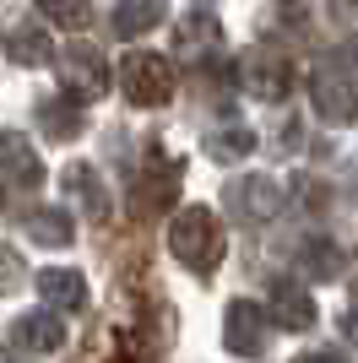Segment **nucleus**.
I'll use <instances>...</instances> for the list:
<instances>
[{
	"mask_svg": "<svg viewBox=\"0 0 358 363\" xmlns=\"http://www.w3.org/2000/svg\"><path fill=\"white\" fill-rule=\"evenodd\" d=\"M168 250H174V260L190 266L195 277H212L217 260H223V223H217L207 206H179L174 223H168Z\"/></svg>",
	"mask_w": 358,
	"mask_h": 363,
	"instance_id": "obj_1",
	"label": "nucleus"
},
{
	"mask_svg": "<svg viewBox=\"0 0 358 363\" xmlns=\"http://www.w3.org/2000/svg\"><path fill=\"white\" fill-rule=\"evenodd\" d=\"M310 92H315V114H320L326 125H353V114H358L353 55H347V49L326 55V60L315 65V76H310Z\"/></svg>",
	"mask_w": 358,
	"mask_h": 363,
	"instance_id": "obj_2",
	"label": "nucleus"
},
{
	"mask_svg": "<svg viewBox=\"0 0 358 363\" xmlns=\"http://www.w3.org/2000/svg\"><path fill=\"white\" fill-rule=\"evenodd\" d=\"M174 65L163 60V55H152V49H131L125 60H119V87H125V98H131L136 108H163L168 98H174Z\"/></svg>",
	"mask_w": 358,
	"mask_h": 363,
	"instance_id": "obj_3",
	"label": "nucleus"
},
{
	"mask_svg": "<svg viewBox=\"0 0 358 363\" xmlns=\"http://www.w3.org/2000/svg\"><path fill=\"white\" fill-rule=\"evenodd\" d=\"M234 76H239V87L250 92V98H261V104H283L288 92H293V60L277 55V49H266V44L244 49L234 60Z\"/></svg>",
	"mask_w": 358,
	"mask_h": 363,
	"instance_id": "obj_4",
	"label": "nucleus"
},
{
	"mask_svg": "<svg viewBox=\"0 0 358 363\" xmlns=\"http://www.w3.org/2000/svg\"><path fill=\"white\" fill-rule=\"evenodd\" d=\"M179 179H185V163L168 157V152H152L147 168L136 174V212H141V217H158L168 201H179Z\"/></svg>",
	"mask_w": 358,
	"mask_h": 363,
	"instance_id": "obj_5",
	"label": "nucleus"
},
{
	"mask_svg": "<svg viewBox=\"0 0 358 363\" xmlns=\"http://www.w3.org/2000/svg\"><path fill=\"white\" fill-rule=\"evenodd\" d=\"M60 82L71 87V98H104V92H109L104 49H92V44H65V49H60Z\"/></svg>",
	"mask_w": 358,
	"mask_h": 363,
	"instance_id": "obj_6",
	"label": "nucleus"
},
{
	"mask_svg": "<svg viewBox=\"0 0 358 363\" xmlns=\"http://www.w3.org/2000/svg\"><path fill=\"white\" fill-rule=\"evenodd\" d=\"M38 184H44V163H38L33 141L16 136V130H0V196L38 190Z\"/></svg>",
	"mask_w": 358,
	"mask_h": 363,
	"instance_id": "obj_7",
	"label": "nucleus"
},
{
	"mask_svg": "<svg viewBox=\"0 0 358 363\" xmlns=\"http://www.w3.org/2000/svg\"><path fill=\"white\" fill-rule=\"evenodd\" d=\"M266 331H271V320H266L261 303H250V298H234V303H228V315H223L228 352H239V358H261V352H266Z\"/></svg>",
	"mask_w": 358,
	"mask_h": 363,
	"instance_id": "obj_8",
	"label": "nucleus"
},
{
	"mask_svg": "<svg viewBox=\"0 0 358 363\" xmlns=\"http://www.w3.org/2000/svg\"><path fill=\"white\" fill-rule=\"evenodd\" d=\"M228 212L239 223H271V217L283 212V190L266 174H244V179L228 184Z\"/></svg>",
	"mask_w": 358,
	"mask_h": 363,
	"instance_id": "obj_9",
	"label": "nucleus"
},
{
	"mask_svg": "<svg viewBox=\"0 0 358 363\" xmlns=\"http://www.w3.org/2000/svg\"><path fill=\"white\" fill-rule=\"evenodd\" d=\"M266 320H277V331H310V325H315V298H310V288H304V282H293V277H271Z\"/></svg>",
	"mask_w": 358,
	"mask_h": 363,
	"instance_id": "obj_10",
	"label": "nucleus"
},
{
	"mask_svg": "<svg viewBox=\"0 0 358 363\" xmlns=\"http://www.w3.org/2000/svg\"><path fill=\"white\" fill-rule=\"evenodd\" d=\"M0 49H6L16 65H49L55 60V38H49L33 16H6V22H0Z\"/></svg>",
	"mask_w": 358,
	"mask_h": 363,
	"instance_id": "obj_11",
	"label": "nucleus"
},
{
	"mask_svg": "<svg viewBox=\"0 0 358 363\" xmlns=\"http://www.w3.org/2000/svg\"><path fill=\"white\" fill-rule=\"evenodd\" d=\"M174 49H179V60H190V65H212L223 55V28H217V16H207V11L185 16L174 28Z\"/></svg>",
	"mask_w": 358,
	"mask_h": 363,
	"instance_id": "obj_12",
	"label": "nucleus"
},
{
	"mask_svg": "<svg viewBox=\"0 0 358 363\" xmlns=\"http://www.w3.org/2000/svg\"><path fill=\"white\" fill-rule=\"evenodd\" d=\"M60 190H65L92 223H104V217H109V190H104V179H98V168H92V163H71L65 174H60Z\"/></svg>",
	"mask_w": 358,
	"mask_h": 363,
	"instance_id": "obj_13",
	"label": "nucleus"
},
{
	"mask_svg": "<svg viewBox=\"0 0 358 363\" xmlns=\"http://www.w3.org/2000/svg\"><path fill=\"white\" fill-rule=\"evenodd\" d=\"M38 298L55 303V309H65V315H76V309H87V277L49 266V272H38Z\"/></svg>",
	"mask_w": 358,
	"mask_h": 363,
	"instance_id": "obj_14",
	"label": "nucleus"
},
{
	"mask_svg": "<svg viewBox=\"0 0 358 363\" xmlns=\"http://www.w3.org/2000/svg\"><path fill=\"white\" fill-rule=\"evenodd\" d=\"M11 331H16V342H22L28 352H60V347H65V325H60V315H22Z\"/></svg>",
	"mask_w": 358,
	"mask_h": 363,
	"instance_id": "obj_15",
	"label": "nucleus"
},
{
	"mask_svg": "<svg viewBox=\"0 0 358 363\" xmlns=\"http://www.w3.org/2000/svg\"><path fill=\"white\" fill-rule=\"evenodd\" d=\"M38 125H44V136H55V141H76L82 136V104L76 98H44L38 104Z\"/></svg>",
	"mask_w": 358,
	"mask_h": 363,
	"instance_id": "obj_16",
	"label": "nucleus"
},
{
	"mask_svg": "<svg viewBox=\"0 0 358 363\" xmlns=\"http://www.w3.org/2000/svg\"><path fill=\"white\" fill-rule=\"evenodd\" d=\"M163 16H168L163 0H119V6H114V33H119V38H136V33L158 28Z\"/></svg>",
	"mask_w": 358,
	"mask_h": 363,
	"instance_id": "obj_17",
	"label": "nucleus"
},
{
	"mask_svg": "<svg viewBox=\"0 0 358 363\" xmlns=\"http://www.w3.org/2000/svg\"><path fill=\"white\" fill-rule=\"evenodd\" d=\"M298 266H304V277H320V282H337L347 260H342V250H337L331 239H310L304 250H298Z\"/></svg>",
	"mask_w": 358,
	"mask_h": 363,
	"instance_id": "obj_18",
	"label": "nucleus"
},
{
	"mask_svg": "<svg viewBox=\"0 0 358 363\" xmlns=\"http://www.w3.org/2000/svg\"><path fill=\"white\" fill-rule=\"evenodd\" d=\"M255 147V130H244V125H223V130H212L207 141H201V152H207L212 163H234V157H250Z\"/></svg>",
	"mask_w": 358,
	"mask_h": 363,
	"instance_id": "obj_19",
	"label": "nucleus"
},
{
	"mask_svg": "<svg viewBox=\"0 0 358 363\" xmlns=\"http://www.w3.org/2000/svg\"><path fill=\"white\" fill-rule=\"evenodd\" d=\"M71 212H60V206H38L28 212V239L33 244H71Z\"/></svg>",
	"mask_w": 358,
	"mask_h": 363,
	"instance_id": "obj_20",
	"label": "nucleus"
},
{
	"mask_svg": "<svg viewBox=\"0 0 358 363\" xmlns=\"http://www.w3.org/2000/svg\"><path fill=\"white\" fill-rule=\"evenodd\" d=\"M38 16H49L55 28H87L92 22V0H33Z\"/></svg>",
	"mask_w": 358,
	"mask_h": 363,
	"instance_id": "obj_21",
	"label": "nucleus"
},
{
	"mask_svg": "<svg viewBox=\"0 0 358 363\" xmlns=\"http://www.w3.org/2000/svg\"><path fill=\"white\" fill-rule=\"evenodd\" d=\"M22 277H28L22 255H16L11 244H0V293H16V288H22Z\"/></svg>",
	"mask_w": 358,
	"mask_h": 363,
	"instance_id": "obj_22",
	"label": "nucleus"
},
{
	"mask_svg": "<svg viewBox=\"0 0 358 363\" xmlns=\"http://www.w3.org/2000/svg\"><path fill=\"white\" fill-rule=\"evenodd\" d=\"M293 190L304 196V212H326V184H315L310 174H298V179H293Z\"/></svg>",
	"mask_w": 358,
	"mask_h": 363,
	"instance_id": "obj_23",
	"label": "nucleus"
},
{
	"mask_svg": "<svg viewBox=\"0 0 358 363\" xmlns=\"http://www.w3.org/2000/svg\"><path fill=\"white\" fill-rule=\"evenodd\" d=\"M293 363H347L337 347H320V352H304V358H293Z\"/></svg>",
	"mask_w": 358,
	"mask_h": 363,
	"instance_id": "obj_24",
	"label": "nucleus"
},
{
	"mask_svg": "<svg viewBox=\"0 0 358 363\" xmlns=\"http://www.w3.org/2000/svg\"><path fill=\"white\" fill-rule=\"evenodd\" d=\"M331 16H337V28H353V0H331Z\"/></svg>",
	"mask_w": 358,
	"mask_h": 363,
	"instance_id": "obj_25",
	"label": "nucleus"
},
{
	"mask_svg": "<svg viewBox=\"0 0 358 363\" xmlns=\"http://www.w3.org/2000/svg\"><path fill=\"white\" fill-rule=\"evenodd\" d=\"M0 363H22V358H16V352H11V347H0Z\"/></svg>",
	"mask_w": 358,
	"mask_h": 363,
	"instance_id": "obj_26",
	"label": "nucleus"
}]
</instances>
